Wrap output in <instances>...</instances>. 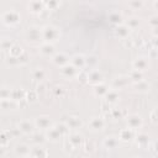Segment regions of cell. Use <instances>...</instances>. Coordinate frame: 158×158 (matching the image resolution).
Masks as SVG:
<instances>
[{
  "mask_svg": "<svg viewBox=\"0 0 158 158\" xmlns=\"http://www.w3.org/2000/svg\"><path fill=\"white\" fill-rule=\"evenodd\" d=\"M127 26H128V28L130 30H135L136 27H138L139 26V19L138 17H136V16H131V17H128L127 20H126V22H125Z\"/></svg>",
  "mask_w": 158,
  "mask_h": 158,
  "instance_id": "cell-37",
  "label": "cell"
},
{
  "mask_svg": "<svg viewBox=\"0 0 158 158\" xmlns=\"http://www.w3.org/2000/svg\"><path fill=\"white\" fill-rule=\"evenodd\" d=\"M149 88H151V85L146 80H142L139 83H136V90L139 91V93H146V91L149 90Z\"/></svg>",
  "mask_w": 158,
  "mask_h": 158,
  "instance_id": "cell-38",
  "label": "cell"
},
{
  "mask_svg": "<svg viewBox=\"0 0 158 158\" xmlns=\"http://www.w3.org/2000/svg\"><path fill=\"white\" fill-rule=\"evenodd\" d=\"M110 89H111V88H110L107 84H105V83L102 81V83H100V84H98V85L94 86V94H95L96 96L105 98V95L107 94V91H109Z\"/></svg>",
  "mask_w": 158,
  "mask_h": 158,
  "instance_id": "cell-24",
  "label": "cell"
},
{
  "mask_svg": "<svg viewBox=\"0 0 158 158\" xmlns=\"http://www.w3.org/2000/svg\"><path fill=\"white\" fill-rule=\"evenodd\" d=\"M78 73H79V70H78L75 67H73L70 63L60 68V74H62L64 78H68V79H70V78H77Z\"/></svg>",
  "mask_w": 158,
  "mask_h": 158,
  "instance_id": "cell-12",
  "label": "cell"
},
{
  "mask_svg": "<svg viewBox=\"0 0 158 158\" xmlns=\"http://www.w3.org/2000/svg\"><path fill=\"white\" fill-rule=\"evenodd\" d=\"M148 59L149 58H147V57H138V58H136L132 62V69L144 73V70H147L148 67H149V60Z\"/></svg>",
  "mask_w": 158,
  "mask_h": 158,
  "instance_id": "cell-10",
  "label": "cell"
},
{
  "mask_svg": "<svg viewBox=\"0 0 158 158\" xmlns=\"http://www.w3.org/2000/svg\"><path fill=\"white\" fill-rule=\"evenodd\" d=\"M105 125H106V121L102 116H93L88 121V130H90V131H101V130H104Z\"/></svg>",
  "mask_w": 158,
  "mask_h": 158,
  "instance_id": "cell-3",
  "label": "cell"
},
{
  "mask_svg": "<svg viewBox=\"0 0 158 158\" xmlns=\"http://www.w3.org/2000/svg\"><path fill=\"white\" fill-rule=\"evenodd\" d=\"M157 56H158V49H157V48H152V49L148 51V58H149V59H153V58H156Z\"/></svg>",
  "mask_w": 158,
  "mask_h": 158,
  "instance_id": "cell-48",
  "label": "cell"
},
{
  "mask_svg": "<svg viewBox=\"0 0 158 158\" xmlns=\"http://www.w3.org/2000/svg\"><path fill=\"white\" fill-rule=\"evenodd\" d=\"M135 131L131 130V128H122L120 132H118V139L120 141H123V142H127L132 138H135Z\"/></svg>",
  "mask_w": 158,
  "mask_h": 158,
  "instance_id": "cell-27",
  "label": "cell"
},
{
  "mask_svg": "<svg viewBox=\"0 0 158 158\" xmlns=\"http://www.w3.org/2000/svg\"><path fill=\"white\" fill-rule=\"evenodd\" d=\"M153 148H154V151H156V152H158V141H156V142H154Z\"/></svg>",
  "mask_w": 158,
  "mask_h": 158,
  "instance_id": "cell-53",
  "label": "cell"
},
{
  "mask_svg": "<svg viewBox=\"0 0 158 158\" xmlns=\"http://www.w3.org/2000/svg\"><path fill=\"white\" fill-rule=\"evenodd\" d=\"M63 122L69 127V130H78V128H81L84 126V122L81 121V118L79 116H75V115L67 116Z\"/></svg>",
  "mask_w": 158,
  "mask_h": 158,
  "instance_id": "cell-6",
  "label": "cell"
},
{
  "mask_svg": "<svg viewBox=\"0 0 158 158\" xmlns=\"http://www.w3.org/2000/svg\"><path fill=\"white\" fill-rule=\"evenodd\" d=\"M70 64L75 67L78 70H84L85 68V56L83 54H75L70 58Z\"/></svg>",
  "mask_w": 158,
  "mask_h": 158,
  "instance_id": "cell-17",
  "label": "cell"
},
{
  "mask_svg": "<svg viewBox=\"0 0 158 158\" xmlns=\"http://www.w3.org/2000/svg\"><path fill=\"white\" fill-rule=\"evenodd\" d=\"M152 32H153V36H154V37H158V27H154Z\"/></svg>",
  "mask_w": 158,
  "mask_h": 158,
  "instance_id": "cell-52",
  "label": "cell"
},
{
  "mask_svg": "<svg viewBox=\"0 0 158 158\" xmlns=\"http://www.w3.org/2000/svg\"><path fill=\"white\" fill-rule=\"evenodd\" d=\"M44 133H46L47 141H49V142H52V143H57V142H59V141L63 138V137H62V135L56 130L54 125H53L49 130H47Z\"/></svg>",
  "mask_w": 158,
  "mask_h": 158,
  "instance_id": "cell-15",
  "label": "cell"
},
{
  "mask_svg": "<svg viewBox=\"0 0 158 158\" xmlns=\"http://www.w3.org/2000/svg\"><path fill=\"white\" fill-rule=\"evenodd\" d=\"M70 58H72V57H69L68 54H65V53H63V52H57V53L51 58V60H52L56 65H58L59 68H62V67H64V65H67V64L70 63Z\"/></svg>",
  "mask_w": 158,
  "mask_h": 158,
  "instance_id": "cell-8",
  "label": "cell"
},
{
  "mask_svg": "<svg viewBox=\"0 0 158 158\" xmlns=\"http://www.w3.org/2000/svg\"><path fill=\"white\" fill-rule=\"evenodd\" d=\"M83 147H84L85 152H88V153H93V152L95 151V143H94L91 139H86V141H84Z\"/></svg>",
  "mask_w": 158,
  "mask_h": 158,
  "instance_id": "cell-39",
  "label": "cell"
},
{
  "mask_svg": "<svg viewBox=\"0 0 158 158\" xmlns=\"http://www.w3.org/2000/svg\"><path fill=\"white\" fill-rule=\"evenodd\" d=\"M109 20L112 22V23H116V26L117 25H121V23H123V19H122V15H121V12H118V11H112V12H110L109 14Z\"/></svg>",
  "mask_w": 158,
  "mask_h": 158,
  "instance_id": "cell-35",
  "label": "cell"
},
{
  "mask_svg": "<svg viewBox=\"0 0 158 158\" xmlns=\"http://www.w3.org/2000/svg\"><path fill=\"white\" fill-rule=\"evenodd\" d=\"M14 44H15V42H14V40H11L10 37H2L1 41H0V47H1L2 52L9 51Z\"/></svg>",
  "mask_w": 158,
  "mask_h": 158,
  "instance_id": "cell-36",
  "label": "cell"
},
{
  "mask_svg": "<svg viewBox=\"0 0 158 158\" xmlns=\"http://www.w3.org/2000/svg\"><path fill=\"white\" fill-rule=\"evenodd\" d=\"M148 23H149V26H151L152 28L158 27V15H153V16H151L149 20H148Z\"/></svg>",
  "mask_w": 158,
  "mask_h": 158,
  "instance_id": "cell-46",
  "label": "cell"
},
{
  "mask_svg": "<svg viewBox=\"0 0 158 158\" xmlns=\"http://www.w3.org/2000/svg\"><path fill=\"white\" fill-rule=\"evenodd\" d=\"M47 141L44 132H33L31 135V142L35 143V146H42Z\"/></svg>",
  "mask_w": 158,
  "mask_h": 158,
  "instance_id": "cell-28",
  "label": "cell"
},
{
  "mask_svg": "<svg viewBox=\"0 0 158 158\" xmlns=\"http://www.w3.org/2000/svg\"><path fill=\"white\" fill-rule=\"evenodd\" d=\"M104 81V75L99 69H91L88 72V83L91 85H98Z\"/></svg>",
  "mask_w": 158,
  "mask_h": 158,
  "instance_id": "cell-9",
  "label": "cell"
},
{
  "mask_svg": "<svg viewBox=\"0 0 158 158\" xmlns=\"http://www.w3.org/2000/svg\"><path fill=\"white\" fill-rule=\"evenodd\" d=\"M154 111H156V112H157V114H158V106H157V107H156V109H154Z\"/></svg>",
  "mask_w": 158,
  "mask_h": 158,
  "instance_id": "cell-56",
  "label": "cell"
},
{
  "mask_svg": "<svg viewBox=\"0 0 158 158\" xmlns=\"http://www.w3.org/2000/svg\"><path fill=\"white\" fill-rule=\"evenodd\" d=\"M133 158H139V157H133Z\"/></svg>",
  "mask_w": 158,
  "mask_h": 158,
  "instance_id": "cell-57",
  "label": "cell"
},
{
  "mask_svg": "<svg viewBox=\"0 0 158 158\" xmlns=\"http://www.w3.org/2000/svg\"><path fill=\"white\" fill-rule=\"evenodd\" d=\"M98 63H99V58L96 56H94V54L85 56V68H89V70L96 69Z\"/></svg>",
  "mask_w": 158,
  "mask_h": 158,
  "instance_id": "cell-31",
  "label": "cell"
},
{
  "mask_svg": "<svg viewBox=\"0 0 158 158\" xmlns=\"http://www.w3.org/2000/svg\"><path fill=\"white\" fill-rule=\"evenodd\" d=\"M105 102H107L109 105H112V104H115V102H117L118 101V99H120V94H118V90H116V89H114V88H111L109 91H107V94L105 95Z\"/></svg>",
  "mask_w": 158,
  "mask_h": 158,
  "instance_id": "cell-20",
  "label": "cell"
},
{
  "mask_svg": "<svg viewBox=\"0 0 158 158\" xmlns=\"http://www.w3.org/2000/svg\"><path fill=\"white\" fill-rule=\"evenodd\" d=\"M23 52H25V51L22 49V47L15 43V44H14V46L7 51V56H10V57H15V58H19Z\"/></svg>",
  "mask_w": 158,
  "mask_h": 158,
  "instance_id": "cell-33",
  "label": "cell"
},
{
  "mask_svg": "<svg viewBox=\"0 0 158 158\" xmlns=\"http://www.w3.org/2000/svg\"><path fill=\"white\" fill-rule=\"evenodd\" d=\"M17 127L20 128L21 133L23 135H32L35 132V128H36V125H35V121H30V120H21L19 123H17Z\"/></svg>",
  "mask_w": 158,
  "mask_h": 158,
  "instance_id": "cell-7",
  "label": "cell"
},
{
  "mask_svg": "<svg viewBox=\"0 0 158 158\" xmlns=\"http://www.w3.org/2000/svg\"><path fill=\"white\" fill-rule=\"evenodd\" d=\"M127 5H128L131 9L137 10V9L143 7V6H144V2H143V1H139V0H135V1H128Z\"/></svg>",
  "mask_w": 158,
  "mask_h": 158,
  "instance_id": "cell-43",
  "label": "cell"
},
{
  "mask_svg": "<svg viewBox=\"0 0 158 158\" xmlns=\"http://www.w3.org/2000/svg\"><path fill=\"white\" fill-rule=\"evenodd\" d=\"M14 152H15V154L17 157L22 158V157H26V156L31 154V147L28 144H26V143H19V144L15 146Z\"/></svg>",
  "mask_w": 158,
  "mask_h": 158,
  "instance_id": "cell-16",
  "label": "cell"
},
{
  "mask_svg": "<svg viewBox=\"0 0 158 158\" xmlns=\"http://www.w3.org/2000/svg\"><path fill=\"white\" fill-rule=\"evenodd\" d=\"M77 79H78L79 83H88V72L79 70V73L77 75Z\"/></svg>",
  "mask_w": 158,
  "mask_h": 158,
  "instance_id": "cell-44",
  "label": "cell"
},
{
  "mask_svg": "<svg viewBox=\"0 0 158 158\" xmlns=\"http://www.w3.org/2000/svg\"><path fill=\"white\" fill-rule=\"evenodd\" d=\"M75 148L77 147H80L81 146V143L84 142L83 141V136L80 135V133H78V132H70L69 135H68V137H65Z\"/></svg>",
  "mask_w": 158,
  "mask_h": 158,
  "instance_id": "cell-22",
  "label": "cell"
},
{
  "mask_svg": "<svg viewBox=\"0 0 158 158\" xmlns=\"http://www.w3.org/2000/svg\"><path fill=\"white\" fill-rule=\"evenodd\" d=\"M153 6H154L156 10H158V1H154V2H153Z\"/></svg>",
  "mask_w": 158,
  "mask_h": 158,
  "instance_id": "cell-54",
  "label": "cell"
},
{
  "mask_svg": "<svg viewBox=\"0 0 158 158\" xmlns=\"http://www.w3.org/2000/svg\"><path fill=\"white\" fill-rule=\"evenodd\" d=\"M25 35L28 41H38L42 37V28H40L37 26H30V27H27Z\"/></svg>",
  "mask_w": 158,
  "mask_h": 158,
  "instance_id": "cell-11",
  "label": "cell"
},
{
  "mask_svg": "<svg viewBox=\"0 0 158 158\" xmlns=\"http://www.w3.org/2000/svg\"><path fill=\"white\" fill-rule=\"evenodd\" d=\"M31 75H32V78H33L35 80H37V81H40V83H42V81L46 79L47 73H46V70H44L43 68L37 67V68H33V69H32Z\"/></svg>",
  "mask_w": 158,
  "mask_h": 158,
  "instance_id": "cell-23",
  "label": "cell"
},
{
  "mask_svg": "<svg viewBox=\"0 0 158 158\" xmlns=\"http://www.w3.org/2000/svg\"><path fill=\"white\" fill-rule=\"evenodd\" d=\"M0 106L2 110H16L19 107V102L12 99H1Z\"/></svg>",
  "mask_w": 158,
  "mask_h": 158,
  "instance_id": "cell-26",
  "label": "cell"
},
{
  "mask_svg": "<svg viewBox=\"0 0 158 158\" xmlns=\"http://www.w3.org/2000/svg\"><path fill=\"white\" fill-rule=\"evenodd\" d=\"M152 46H153V48H157L158 47V37H154L153 40H152Z\"/></svg>",
  "mask_w": 158,
  "mask_h": 158,
  "instance_id": "cell-51",
  "label": "cell"
},
{
  "mask_svg": "<svg viewBox=\"0 0 158 158\" xmlns=\"http://www.w3.org/2000/svg\"><path fill=\"white\" fill-rule=\"evenodd\" d=\"M28 59H30L28 53H27V52H23V53L19 57V63H20V65H25V64H27V63H28Z\"/></svg>",
  "mask_w": 158,
  "mask_h": 158,
  "instance_id": "cell-45",
  "label": "cell"
},
{
  "mask_svg": "<svg viewBox=\"0 0 158 158\" xmlns=\"http://www.w3.org/2000/svg\"><path fill=\"white\" fill-rule=\"evenodd\" d=\"M36 91L40 94V93H44L46 91V84L42 81V83H40L38 85H37V88H36Z\"/></svg>",
  "mask_w": 158,
  "mask_h": 158,
  "instance_id": "cell-49",
  "label": "cell"
},
{
  "mask_svg": "<svg viewBox=\"0 0 158 158\" xmlns=\"http://www.w3.org/2000/svg\"><path fill=\"white\" fill-rule=\"evenodd\" d=\"M0 17H1V21L5 25H7V26H15L19 22H21V15H20V12L16 11V10H12V9L4 11Z\"/></svg>",
  "mask_w": 158,
  "mask_h": 158,
  "instance_id": "cell-2",
  "label": "cell"
},
{
  "mask_svg": "<svg viewBox=\"0 0 158 158\" xmlns=\"http://www.w3.org/2000/svg\"><path fill=\"white\" fill-rule=\"evenodd\" d=\"M54 127H56V130L62 135V137L63 138H65V137H68V135L70 133V130H69V127L64 123V122H60V123H54Z\"/></svg>",
  "mask_w": 158,
  "mask_h": 158,
  "instance_id": "cell-34",
  "label": "cell"
},
{
  "mask_svg": "<svg viewBox=\"0 0 158 158\" xmlns=\"http://www.w3.org/2000/svg\"><path fill=\"white\" fill-rule=\"evenodd\" d=\"M35 125H36V128H38L41 131H44V132L53 126L49 116H47V115H41V116L36 117L35 118Z\"/></svg>",
  "mask_w": 158,
  "mask_h": 158,
  "instance_id": "cell-4",
  "label": "cell"
},
{
  "mask_svg": "<svg viewBox=\"0 0 158 158\" xmlns=\"http://www.w3.org/2000/svg\"><path fill=\"white\" fill-rule=\"evenodd\" d=\"M11 90H12V88L2 86L1 90H0V99H10V96H11Z\"/></svg>",
  "mask_w": 158,
  "mask_h": 158,
  "instance_id": "cell-42",
  "label": "cell"
},
{
  "mask_svg": "<svg viewBox=\"0 0 158 158\" xmlns=\"http://www.w3.org/2000/svg\"><path fill=\"white\" fill-rule=\"evenodd\" d=\"M118 144H120V139H118V137H115V136H107L102 141V146L106 149H114Z\"/></svg>",
  "mask_w": 158,
  "mask_h": 158,
  "instance_id": "cell-19",
  "label": "cell"
},
{
  "mask_svg": "<svg viewBox=\"0 0 158 158\" xmlns=\"http://www.w3.org/2000/svg\"><path fill=\"white\" fill-rule=\"evenodd\" d=\"M59 36H60V31L58 27L53 25H47L42 27V38L44 40V42L53 44L56 41H58Z\"/></svg>",
  "mask_w": 158,
  "mask_h": 158,
  "instance_id": "cell-1",
  "label": "cell"
},
{
  "mask_svg": "<svg viewBox=\"0 0 158 158\" xmlns=\"http://www.w3.org/2000/svg\"><path fill=\"white\" fill-rule=\"evenodd\" d=\"M26 93H27V91H25L22 88H12L10 99H12V100H15V101L19 102V101L26 99Z\"/></svg>",
  "mask_w": 158,
  "mask_h": 158,
  "instance_id": "cell-25",
  "label": "cell"
},
{
  "mask_svg": "<svg viewBox=\"0 0 158 158\" xmlns=\"http://www.w3.org/2000/svg\"><path fill=\"white\" fill-rule=\"evenodd\" d=\"M31 156L33 158H47L48 151L42 146H35V147H31Z\"/></svg>",
  "mask_w": 158,
  "mask_h": 158,
  "instance_id": "cell-21",
  "label": "cell"
},
{
  "mask_svg": "<svg viewBox=\"0 0 158 158\" xmlns=\"http://www.w3.org/2000/svg\"><path fill=\"white\" fill-rule=\"evenodd\" d=\"M44 5H46V9L49 11V10H56L59 6V2L58 1H49V2H44Z\"/></svg>",
  "mask_w": 158,
  "mask_h": 158,
  "instance_id": "cell-47",
  "label": "cell"
},
{
  "mask_svg": "<svg viewBox=\"0 0 158 158\" xmlns=\"http://www.w3.org/2000/svg\"><path fill=\"white\" fill-rule=\"evenodd\" d=\"M37 99H38V93L36 90H30L26 93V100L28 102H35L37 101Z\"/></svg>",
  "mask_w": 158,
  "mask_h": 158,
  "instance_id": "cell-40",
  "label": "cell"
},
{
  "mask_svg": "<svg viewBox=\"0 0 158 158\" xmlns=\"http://www.w3.org/2000/svg\"><path fill=\"white\" fill-rule=\"evenodd\" d=\"M135 139H136V143H137L139 147H147L148 143H149V137H148V135L144 133V132L137 133L136 137H135Z\"/></svg>",
  "mask_w": 158,
  "mask_h": 158,
  "instance_id": "cell-32",
  "label": "cell"
},
{
  "mask_svg": "<svg viewBox=\"0 0 158 158\" xmlns=\"http://www.w3.org/2000/svg\"><path fill=\"white\" fill-rule=\"evenodd\" d=\"M126 123H127V127L136 131V130H139L143 125V118L137 115V114H132L130 116L126 117Z\"/></svg>",
  "mask_w": 158,
  "mask_h": 158,
  "instance_id": "cell-5",
  "label": "cell"
},
{
  "mask_svg": "<svg viewBox=\"0 0 158 158\" xmlns=\"http://www.w3.org/2000/svg\"><path fill=\"white\" fill-rule=\"evenodd\" d=\"M22 158H33L31 154H28V156H26V157H22Z\"/></svg>",
  "mask_w": 158,
  "mask_h": 158,
  "instance_id": "cell-55",
  "label": "cell"
},
{
  "mask_svg": "<svg viewBox=\"0 0 158 158\" xmlns=\"http://www.w3.org/2000/svg\"><path fill=\"white\" fill-rule=\"evenodd\" d=\"M114 32H115V35H116L118 38L126 40V38H128L131 30H130V28H128V26H127V25L123 22V23H121V25H117V26L115 27Z\"/></svg>",
  "mask_w": 158,
  "mask_h": 158,
  "instance_id": "cell-13",
  "label": "cell"
},
{
  "mask_svg": "<svg viewBox=\"0 0 158 158\" xmlns=\"http://www.w3.org/2000/svg\"><path fill=\"white\" fill-rule=\"evenodd\" d=\"M27 9L30 12H33V14H41L44 9H46V5L43 1H38V0H33V1H30L27 4Z\"/></svg>",
  "mask_w": 158,
  "mask_h": 158,
  "instance_id": "cell-14",
  "label": "cell"
},
{
  "mask_svg": "<svg viewBox=\"0 0 158 158\" xmlns=\"http://www.w3.org/2000/svg\"><path fill=\"white\" fill-rule=\"evenodd\" d=\"M151 121H152L153 123H157V122H158V114H157L154 110L151 112Z\"/></svg>",
  "mask_w": 158,
  "mask_h": 158,
  "instance_id": "cell-50",
  "label": "cell"
},
{
  "mask_svg": "<svg viewBox=\"0 0 158 158\" xmlns=\"http://www.w3.org/2000/svg\"><path fill=\"white\" fill-rule=\"evenodd\" d=\"M4 62H5V64H6V65H9V67L20 65V63H19V58H15V57H10V56H7V57L4 59Z\"/></svg>",
  "mask_w": 158,
  "mask_h": 158,
  "instance_id": "cell-41",
  "label": "cell"
},
{
  "mask_svg": "<svg viewBox=\"0 0 158 158\" xmlns=\"http://www.w3.org/2000/svg\"><path fill=\"white\" fill-rule=\"evenodd\" d=\"M130 83V78L126 75V77H118L116 79H114V83H112V88L118 90V89H122L125 88L127 84Z\"/></svg>",
  "mask_w": 158,
  "mask_h": 158,
  "instance_id": "cell-30",
  "label": "cell"
},
{
  "mask_svg": "<svg viewBox=\"0 0 158 158\" xmlns=\"http://www.w3.org/2000/svg\"><path fill=\"white\" fill-rule=\"evenodd\" d=\"M127 77H128L130 80L133 81L135 84H136V83H139V81H142V80H144V73H143V72L135 70V69H131L130 73L127 74Z\"/></svg>",
  "mask_w": 158,
  "mask_h": 158,
  "instance_id": "cell-29",
  "label": "cell"
},
{
  "mask_svg": "<svg viewBox=\"0 0 158 158\" xmlns=\"http://www.w3.org/2000/svg\"><path fill=\"white\" fill-rule=\"evenodd\" d=\"M40 52H41V54H43L46 57H51V58L57 53L56 52V48H54V44L47 43V42H43L40 46Z\"/></svg>",
  "mask_w": 158,
  "mask_h": 158,
  "instance_id": "cell-18",
  "label": "cell"
}]
</instances>
